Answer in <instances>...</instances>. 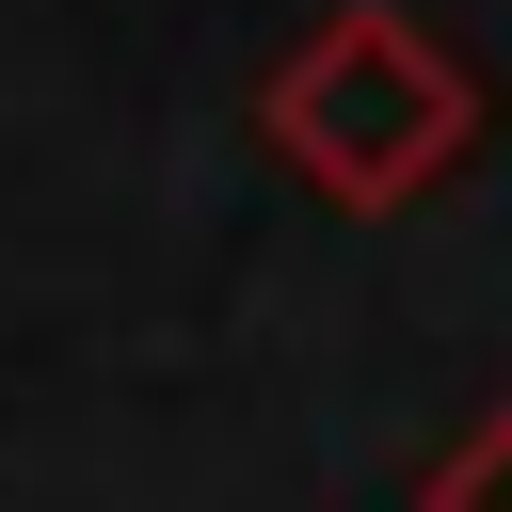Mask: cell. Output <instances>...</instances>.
<instances>
[{"mask_svg":"<svg viewBox=\"0 0 512 512\" xmlns=\"http://www.w3.org/2000/svg\"><path fill=\"white\" fill-rule=\"evenodd\" d=\"M256 128H272V160H288L320 208L384 224V208H416V192L480 144V80H464V48H448L416 0H320V32L272 64Z\"/></svg>","mask_w":512,"mask_h":512,"instance_id":"obj_1","label":"cell"},{"mask_svg":"<svg viewBox=\"0 0 512 512\" xmlns=\"http://www.w3.org/2000/svg\"><path fill=\"white\" fill-rule=\"evenodd\" d=\"M416 512H512V400L464 432V448H432V480H416Z\"/></svg>","mask_w":512,"mask_h":512,"instance_id":"obj_2","label":"cell"}]
</instances>
